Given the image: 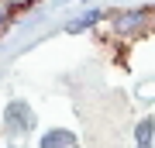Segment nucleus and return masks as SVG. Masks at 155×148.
Wrapping results in <instances>:
<instances>
[{"label":"nucleus","instance_id":"nucleus-1","mask_svg":"<svg viewBox=\"0 0 155 148\" xmlns=\"http://www.w3.org/2000/svg\"><path fill=\"white\" fill-rule=\"evenodd\" d=\"M148 138H152V117L138 124V145H141V148H148Z\"/></svg>","mask_w":155,"mask_h":148}]
</instances>
